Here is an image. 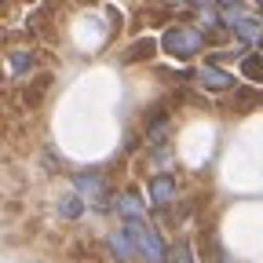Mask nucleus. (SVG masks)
I'll return each instance as SVG.
<instances>
[{
    "mask_svg": "<svg viewBox=\"0 0 263 263\" xmlns=\"http://www.w3.org/2000/svg\"><path fill=\"white\" fill-rule=\"evenodd\" d=\"M161 44H164V51H168L172 59H190V55L201 51V33L190 29V26H172L161 37Z\"/></svg>",
    "mask_w": 263,
    "mask_h": 263,
    "instance_id": "1",
    "label": "nucleus"
},
{
    "mask_svg": "<svg viewBox=\"0 0 263 263\" xmlns=\"http://www.w3.org/2000/svg\"><path fill=\"white\" fill-rule=\"evenodd\" d=\"M128 234H132V241L139 245V252L150 259V263H164V241H161V234L154 227H146L143 219H128Z\"/></svg>",
    "mask_w": 263,
    "mask_h": 263,
    "instance_id": "2",
    "label": "nucleus"
},
{
    "mask_svg": "<svg viewBox=\"0 0 263 263\" xmlns=\"http://www.w3.org/2000/svg\"><path fill=\"white\" fill-rule=\"evenodd\" d=\"M197 81H201L205 88H212V91H223V88H230V84H234V77H230V73H223L219 66H201V70H197Z\"/></svg>",
    "mask_w": 263,
    "mask_h": 263,
    "instance_id": "3",
    "label": "nucleus"
},
{
    "mask_svg": "<svg viewBox=\"0 0 263 263\" xmlns=\"http://www.w3.org/2000/svg\"><path fill=\"white\" fill-rule=\"evenodd\" d=\"M172 197H176V179H172V176L150 179V201H154V205H168Z\"/></svg>",
    "mask_w": 263,
    "mask_h": 263,
    "instance_id": "4",
    "label": "nucleus"
},
{
    "mask_svg": "<svg viewBox=\"0 0 263 263\" xmlns=\"http://www.w3.org/2000/svg\"><path fill=\"white\" fill-rule=\"evenodd\" d=\"M230 26H234V29H238V37H245V41H256L259 33H263L259 18H252V15H238V18H230Z\"/></svg>",
    "mask_w": 263,
    "mask_h": 263,
    "instance_id": "5",
    "label": "nucleus"
},
{
    "mask_svg": "<svg viewBox=\"0 0 263 263\" xmlns=\"http://www.w3.org/2000/svg\"><path fill=\"white\" fill-rule=\"evenodd\" d=\"M117 212L124 219H143V201H139L136 194H121L117 197Z\"/></svg>",
    "mask_w": 263,
    "mask_h": 263,
    "instance_id": "6",
    "label": "nucleus"
},
{
    "mask_svg": "<svg viewBox=\"0 0 263 263\" xmlns=\"http://www.w3.org/2000/svg\"><path fill=\"white\" fill-rule=\"evenodd\" d=\"M77 190L88 194V197H103V176H77Z\"/></svg>",
    "mask_w": 263,
    "mask_h": 263,
    "instance_id": "7",
    "label": "nucleus"
},
{
    "mask_svg": "<svg viewBox=\"0 0 263 263\" xmlns=\"http://www.w3.org/2000/svg\"><path fill=\"white\" fill-rule=\"evenodd\" d=\"M241 73H245L249 81H263V55H249V59L241 62Z\"/></svg>",
    "mask_w": 263,
    "mask_h": 263,
    "instance_id": "8",
    "label": "nucleus"
},
{
    "mask_svg": "<svg viewBox=\"0 0 263 263\" xmlns=\"http://www.w3.org/2000/svg\"><path fill=\"white\" fill-rule=\"evenodd\" d=\"M110 245H114V252H117L121 259L132 256V234H128V230H117V234L110 238Z\"/></svg>",
    "mask_w": 263,
    "mask_h": 263,
    "instance_id": "9",
    "label": "nucleus"
},
{
    "mask_svg": "<svg viewBox=\"0 0 263 263\" xmlns=\"http://www.w3.org/2000/svg\"><path fill=\"white\" fill-rule=\"evenodd\" d=\"M59 212H62L66 219H77V216H81V197H77V194H70L66 201H59Z\"/></svg>",
    "mask_w": 263,
    "mask_h": 263,
    "instance_id": "10",
    "label": "nucleus"
},
{
    "mask_svg": "<svg viewBox=\"0 0 263 263\" xmlns=\"http://www.w3.org/2000/svg\"><path fill=\"white\" fill-rule=\"evenodd\" d=\"M29 62H33V55H29V51H15V55H11V70H15V73H22V70H29Z\"/></svg>",
    "mask_w": 263,
    "mask_h": 263,
    "instance_id": "11",
    "label": "nucleus"
},
{
    "mask_svg": "<svg viewBox=\"0 0 263 263\" xmlns=\"http://www.w3.org/2000/svg\"><path fill=\"white\" fill-rule=\"evenodd\" d=\"M172 263H194V259H190V249H186V245H176V249H172Z\"/></svg>",
    "mask_w": 263,
    "mask_h": 263,
    "instance_id": "12",
    "label": "nucleus"
},
{
    "mask_svg": "<svg viewBox=\"0 0 263 263\" xmlns=\"http://www.w3.org/2000/svg\"><path fill=\"white\" fill-rule=\"evenodd\" d=\"M146 51H154V41H139L136 48H132V55H128V59H143Z\"/></svg>",
    "mask_w": 263,
    "mask_h": 263,
    "instance_id": "13",
    "label": "nucleus"
},
{
    "mask_svg": "<svg viewBox=\"0 0 263 263\" xmlns=\"http://www.w3.org/2000/svg\"><path fill=\"white\" fill-rule=\"evenodd\" d=\"M219 4H238V0H219Z\"/></svg>",
    "mask_w": 263,
    "mask_h": 263,
    "instance_id": "14",
    "label": "nucleus"
},
{
    "mask_svg": "<svg viewBox=\"0 0 263 263\" xmlns=\"http://www.w3.org/2000/svg\"><path fill=\"white\" fill-rule=\"evenodd\" d=\"M259 4H263V0H259Z\"/></svg>",
    "mask_w": 263,
    "mask_h": 263,
    "instance_id": "15",
    "label": "nucleus"
},
{
    "mask_svg": "<svg viewBox=\"0 0 263 263\" xmlns=\"http://www.w3.org/2000/svg\"><path fill=\"white\" fill-rule=\"evenodd\" d=\"M259 55H263V51H259Z\"/></svg>",
    "mask_w": 263,
    "mask_h": 263,
    "instance_id": "16",
    "label": "nucleus"
}]
</instances>
